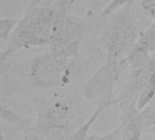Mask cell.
Instances as JSON below:
<instances>
[{"label":"cell","instance_id":"6da1fadb","mask_svg":"<svg viewBox=\"0 0 155 140\" xmlns=\"http://www.w3.org/2000/svg\"><path fill=\"white\" fill-rule=\"evenodd\" d=\"M54 15V4L27 8L8 42L1 48L0 61L4 62L19 50L50 46Z\"/></svg>","mask_w":155,"mask_h":140},{"label":"cell","instance_id":"7a4b0ae2","mask_svg":"<svg viewBox=\"0 0 155 140\" xmlns=\"http://www.w3.org/2000/svg\"><path fill=\"white\" fill-rule=\"evenodd\" d=\"M80 43L62 49L49 48L35 56L29 67V79L37 88H53L69 82L72 62L78 58Z\"/></svg>","mask_w":155,"mask_h":140},{"label":"cell","instance_id":"3957f363","mask_svg":"<svg viewBox=\"0 0 155 140\" xmlns=\"http://www.w3.org/2000/svg\"><path fill=\"white\" fill-rule=\"evenodd\" d=\"M114 14L101 36V46L106 53L107 61H127L141 33L130 7Z\"/></svg>","mask_w":155,"mask_h":140},{"label":"cell","instance_id":"277c9868","mask_svg":"<svg viewBox=\"0 0 155 140\" xmlns=\"http://www.w3.org/2000/svg\"><path fill=\"white\" fill-rule=\"evenodd\" d=\"M128 66L127 61H105L88 79L84 88V96L97 107L114 103V87L123 71Z\"/></svg>","mask_w":155,"mask_h":140},{"label":"cell","instance_id":"5b68a950","mask_svg":"<svg viewBox=\"0 0 155 140\" xmlns=\"http://www.w3.org/2000/svg\"><path fill=\"white\" fill-rule=\"evenodd\" d=\"M30 129L41 135L45 140H68L73 133L68 123L48 125L34 124Z\"/></svg>","mask_w":155,"mask_h":140},{"label":"cell","instance_id":"8992f818","mask_svg":"<svg viewBox=\"0 0 155 140\" xmlns=\"http://www.w3.org/2000/svg\"><path fill=\"white\" fill-rule=\"evenodd\" d=\"M155 97V53L152 55L148 66V77L144 88L138 99L137 105L140 110L148 106Z\"/></svg>","mask_w":155,"mask_h":140},{"label":"cell","instance_id":"52a82bcc","mask_svg":"<svg viewBox=\"0 0 155 140\" xmlns=\"http://www.w3.org/2000/svg\"><path fill=\"white\" fill-rule=\"evenodd\" d=\"M121 120V131L124 140H142L144 128L139 119V114Z\"/></svg>","mask_w":155,"mask_h":140},{"label":"cell","instance_id":"ba28073f","mask_svg":"<svg viewBox=\"0 0 155 140\" xmlns=\"http://www.w3.org/2000/svg\"><path fill=\"white\" fill-rule=\"evenodd\" d=\"M108 108H110L107 105H101L99 107H97V108L95 109V111L92 114V116L81 126L79 127L75 131H74L69 139L68 140H86L87 138L89 137V131L91 129V127L94 125V123L98 119V118L101 116V114L106 110Z\"/></svg>","mask_w":155,"mask_h":140},{"label":"cell","instance_id":"9c48e42d","mask_svg":"<svg viewBox=\"0 0 155 140\" xmlns=\"http://www.w3.org/2000/svg\"><path fill=\"white\" fill-rule=\"evenodd\" d=\"M134 47L145 51L151 55L155 53V22L146 30L141 33Z\"/></svg>","mask_w":155,"mask_h":140},{"label":"cell","instance_id":"30bf717a","mask_svg":"<svg viewBox=\"0 0 155 140\" xmlns=\"http://www.w3.org/2000/svg\"><path fill=\"white\" fill-rule=\"evenodd\" d=\"M151 58H152L151 54L143 51L141 49H138L136 47H134V49L131 51V53L127 57V63L132 70L141 69L148 67Z\"/></svg>","mask_w":155,"mask_h":140},{"label":"cell","instance_id":"8fae6325","mask_svg":"<svg viewBox=\"0 0 155 140\" xmlns=\"http://www.w3.org/2000/svg\"><path fill=\"white\" fill-rule=\"evenodd\" d=\"M19 19L11 17H2L0 20V43L3 48L12 36Z\"/></svg>","mask_w":155,"mask_h":140},{"label":"cell","instance_id":"7c38bea8","mask_svg":"<svg viewBox=\"0 0 155 140\" xmlns=\"http://www.w3.org/2000/svg\"><path fill=\"white\" fill-rule=\"evenodd\" d=\"M139 119L144 128V131L147 132L151 128L155 127V106L153 103H150L144 108L140 110Z\"/></svg>","mask_w":155,"mask_h":140},{"label":"cell","instance_id":"4fadbf2b","mask_svg":"<svg viewBox=\"0 0 155 140\" xmlns=\"http://www.w3.org/2000/svg\"><path fill=\"white\" fill-rule=\"evenodd\" d=\"M136 0H111L105 7L102 10L100 17H107L114 13H116L121 8L124 7H131V5L135 2Z\"/></svg>","mask_w":155,"mask_h":140},{"label":"cell","instance_id":"5bb4252c","mask_svg":"<svg viewBox=\"0 0 155 140\" xmlns=\"http://www.w3.org/2000/svg\"><path fill=\"white\" fill-rule=\"evenodd\" d=\"M1 118L13 125H23V120L20 117L5 105H1Z\"/></svg>","mask_w":155,"mask_h":140},{"label":"cell","instance_id":"9a60e30c","mask_svg":"<svg viewBox=\"0 0 155 140\" xmlns=\"http://www.w3.org/2000/svg\"><path fill=\"white\" fill-rule=\"evenodd\" d=\"M121 133V127L104 135H91L86 140H116Z\"/></svg>","mask_w":155,"mask_h":140},{"label":"cell","instance_id":"2e32d148","mask_svg":"<svg viewBox=\"0 0 155 140\" xmlns=\"http://www.w3.org/2000/svg\"><path fill=\"white\" fill-rule=\"evenodd\" d=\"M144 12L155 22V0H140Z\"/></svg>","mask_w":155,"mask_h":140},{"label":"cell","instance_id":"e0dca14e","mask_svg":"<svg viewBox=\"0 0 155 140\" xmlns=\"http://www.w3.org/2000/svg\"><path fill=\"white\" fill-rule=\"evenodd\" d=\"M55 1L56 0H29L27 8H32L42 5H52Z\"/></svg>","mask_w":155,"mask_h":140},{"label":"cell","instance_id":"ac0fdd59","mask_svg":"<svg viewBox=\"0 0 155 140\" xmlns=\"http://www.w3.org/2000/svg\"><path fill=\"white\" fill-rule=\"evenodd\" d=\"M25 140H45L38 133L31 130L30 128L25 133Z\"/></svg>","mask_w":155,"mask_h":140},{"label":"cell","instance_id":"d6986e66","mask_svg":"<svg viewBox=\"0 0 155 140\" xmlns=\"http://www.w3.org/2000/svg\"><path fill=\"white\" fill-rule=\"evenodd\" d=\"M147 132H151V133H155V127H154V128H151L150 130H148Z\"/></svg>","mask_w":155,"mask_h":140},{"label":"cell","instance_id":"ffe728a7","mask_svg":"<svg viewBox=\"0 0 155 140\" xmlns=\"http://www.w3.org/2000/svg\"><path fill=\"white\" fill-rule=\"evenodd\" d=\"M151 103H153V105H154V106H155V97H154V98H153V101H152Z\"/></svg>","mask_w":155,"mask_h":140},{"label":"cell","instance_id":"44dd1931","mask_svg":"<svg viewBox=\"0 0 155 140\" xmlns=\"http://www.w3.org/2000/svg\"><path fill=\"white\" fill-rule=\"evenodd\" d=\"M151 140H155V138H153V139H151Z\"/></svg>","mask_w":155,"mask_h":140}]
</instances>
